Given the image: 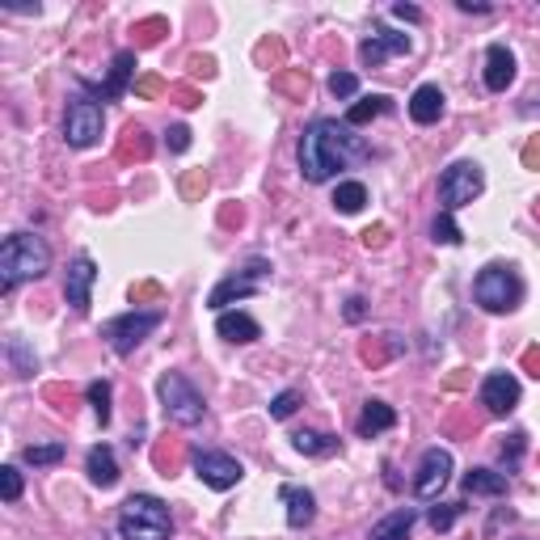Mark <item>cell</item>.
Instances as JSON below:
<instances>
[{"instance_id":"1","label":"cell","mask_w":540,"mask_h":540,"mask_svg":"<svg viewBox=\"0 0 540 540\" xmlns=\"http://www.w3.org/2000/svg\"><path fill=\"white\" fill-rule=\"evenodd\" d=\"M355 127L338 123V119H313L300 135V174L308 182H330L338 169H347L350 157H364Z\"/></svg>"},{"instance_id":"2","label":"cell","mask_w":540,"mask_h":540,"mask_svg":"<svg viewBox=\"0 0 540 540\" xmlns=\"http://www.w3.org/2000/svg\"><path fill=\"white\" fill-rule=\"evenodd\" d=\"M51 266V245L34 233H13V237L0 245V291L9 296L17 283L47 274Z\"/></svg>"},{"instance_id":"3","label":"cell","mask_w":540,"mask_h":540,"mask_svg":"<svg viewBox=\"0 0 540 540\" xmlns=\"http://www.w3.org/2000/svg\"><path fill=\"white\" fill-rule=\"evenodd\" d=\"M119 536L123 540H169L174 536V515L157 494H131L119 511Z\"/></svg>"},{"instance_id":"4","label":"cell","mask_w":540,"mask_h":540,"mask_svg":"<svg viewBox=\"0 0 540 540\" xmlns=\"http://www.w3.org/2000/svg\"><path fill=\"white\" fill-rule=\"evenodd\" d=\"M157 393H160V405H165V418L169 422H177V427H199L203 422L207 401L182 372H160Z\"/></svg>"},{"instance_id":"5","label":"cell","mask_w":540,"mask_h":540,"mask_svg":"<svg viewBox=\"0 0 540 540\" xmlns=\"http://www.w3.org/2000/svg\"><path fill=\"white\" fill-rule=\"evenodd\" d=\"M524 296V283H520V274L503 262H490V266L481 270L473 279V300L486 308V313H511L515 304Z\"/></svg>"},{"instance_id":"6","label":"cell","mask_w":540,"mask_h":540,"mask_svg":"<svg viewBox=\"0 0 540 540\" xmlns=\"http://www.w3.org/2000/svg\"><path fill=\"white\" fill-rule=\"evenodd\" d=\"M481 191H486V174H481L477 160H456V165H447L444 177H439V203H444V211L469 207Z\"/></svg>"},{"instance_id":"7","label":"cell","mask_w":540,"mask_h":540,"mask_svg":"<svg viewBox=\"0 0 540 540\" xmlns=\"http://www.w3.org/2000/svg\"><path fill=\"white\" fill-rule=\"evenodd\" d=\"M102 127H106V114L94 97H72L64 114V140L72 148H94L102 140Z\"/></svg>"},{"instance_id":"8","label":"cell","mask_w":540,"mask_h":540,"mask_svg":"<svg viewBox=\"0 0 540 540\" xmlns=\"http://www.w3.org/2000/svg\"><path fill=\"white\" fill-rule=\"evenodd\" d=\"M160 321H165L160 313H123V317H110L106 325H102V338L110 342L114 355H131L143 338L157 330Z\"/></svg>"},{"instance_id":"9","label":"cell","mask_w":540,"mask_h":540,"mask_svg":"<svg viewBox=\"0 0 540 540\" xmlns=\"http://www.w3.org/2000/svg\"><path fill=\"white\" fill-rule=\"evenodd\" d=\"M270 274V262L266 258H254L245 270H237V274H228L224 283H216V291L207 296V308H216L220 313L224 304H233V300H245V296H254L258 287H262V279Z\"/></svg>"},{"instance_id":"10","label":"cell","mask_w":540,"mask_h":540,"mask_svg":"<svg viewBox=\"0 0 540 540\" xmlns=\"http://www.w3.org/2000/svg\"><path fill=\"white\" fill-rule=\"evenodd\" d=\"M194 473L211 490H233L241 477H245V469H241V461L224 456V452H194Z\"/></svg>"},{"instance_id":"11","label":"cell","mask_w":540,"mask_h":540,"mask_svg":"<svg viewBox=\"0 0 540 540\" xmlns=\"http://www.w3.org/2000/svg\"><path fill=\"white\" fill-rule=\"evenodd\" d=\"M447 477H452V452H444V447H430L427 456L418 461L413 494H418V498H439V490L447 486Z\"/></svg>"},{"instance_id":"12","label":"cell","mask_w":540,"mask_h":540,"mask_svg":"<svg viewBox=\"0 0 540 540\" xmlns=\"http://www.w3.org/2000/svg\"><path fill=\"white\" fill-rule=\"evenodd\" d=\"M481 405H486V413H494V418H507V413L520 405V380H515L511 372H490V376L481 380Z\"/></svg>"},{"instance_id":"13","label":"cell","mask_w":540,"mask_h":540,"mask_svg":"<svg viewBox=\"0 0 540 540\" xmlns=\"http://www.w3.org/2000/svg\"><path fill=\"white\" fill-rule=\"evenodd\" d=\"M94 279H97V262L89 254H77L72 266L64 274V296L77 313H89V291H94Z\"/></svg>"},{"instance_id":"14","label":"cell","mask_w":540,"mask_h":540,"mask_svg":"<svg viewBox=\"0 0 540 540\" xmlns=\"http://www.w3.org/2000/svg\"><path fill=\"white\" fill-rule=\"evenodd\" d=\"M393 55H410V38H405V34H397V30H384V26H376V34L359 43V60H364L367 68H380L384 60H393Z\"/></svg>"},{"instance_id":"15","label":"cell","mask_w":540,"mask_h":540,"mask_svg":"<svg viewBox=\"0 0 540 540\" xmlns=\"http://www.w3.org/2000/svg\"><path fill=\"white\" fill-rule=\"evenodd\" d=\"M511 80H515V55H511L503 43H494L486 51V89L490 94H507Z\"/></svg>"},{"instance_id":"16","label":"cell","mask_w":540,"mask_h":540,"mask_svg":"<svg viewBox=\"0 0 540 540\" xmlns=\"http://www.w3.org/2000/svg\"><path fill=\"white\" fill-rule=\"evenodd\" d=\"M410 119L422 123V127L439 123V119H444V89H439V85H418L410 97Z\"/></svg>"},{"instance_id":"17","label":"cell","mask_w":540,"mask_h":540,"mask_svg":"<svg viewBox=\"0 0 540 540\" xmlns=\"http://www.w3.org/2000/svg\"><path fill=\"white\" fill-rule=\"evenodd\" d=\"M216 334H220L224 342L245 347V342H258V338H262V325H258L250 313H220V317H216Z\"/></svg>"},{"instance_id":"18","label":"cell","mask_w":540,"mask_h":540,"mask_svg":"<svg viewBox=\"0 0 540 540\" xmlns=\"http://www.w3.org/2000/svg\"><path fill=\"white\" fill-rule=\"evenodd\" d=\"M85 473H89V481H94V486H102V490L119 486V461H114L110 447H106V444L89 447V456H85Z\"/></svg>"},{"instance_id":"19","label":"cell","mask_w":540,"mask_h":540,"mask_svg":"<svg viewBox=\"0 0 540 540\" xmlns=\"http://www.w3.org/2000/svg\"><path fill=\"white\" fill-rule=\"evenodd\" d=\"M279 498L287 503V524L291 528L313 524V515H317V498H313V490H304V486H283Z\"/></svg>"},{"instance_id":"20","label":"cell","mask_w":540,"mask_h":540,"mask_svg":"<svg viewBox=\"0 0 540 540\" xmlns=\"http://www.w3.org/2000/svg\"><path fill=\"white\" fill-rule=\"evenodd\" d=\"M461 490L481 494V498H503L511 490V481H507V473H494V469H469L461 477Z\"/></svg>"},{"instance_id":"21","label":"cell","mask_w":540,"mask_h":540,"mask_svg":"<svg viewBox=\"0 0 540 540\" xmlns=\"http://www.w3.org/2000/svg\"><path fill=\"white\" fill-rule=\"evenodd\" d=\"M393 427H397V410L384 405V401H367L364 413H359V422H355V430H359L364 439H376L380 430H393Z\"/></svg>"},{"instance_id":"22","label":"cell","mask_w":540,"mask_h":540,"mask_svg":"<svg viewBox=\"0 0 540 540\" xmlns=\"http://www.w3.org/2000/svg\"><path fill=\"white\" fill-rule=\"evenodd\" d=\"M131 72H135V51H119V55H114V64H110V77H106V85H94V94L119 97L123 89H127Z\"/></svg>"},{"instance_id":"23","label":"cell","mask_w":540,"mask_h":540,"mask_svg":"<svg viewBox=\"0 0 540 540\" xmlns=\"http://www.w3.org/2000/svg\"><path fill=\"white\" fill-rule=\"evenodd\" d=\"M384 110H393V97H384V94H372V97H359L355 106L347 110V127H364V123H372L376 114H384Z\"/></svg>"},{"instance_id":"24","label":"cell","mask_w":540,"mask_h":540,"mask_svg":"<svg viewBox=\"0 0 540 540\" xmlns=\"http://www.w3.org/2000/svg\"><path fill=\"white\" fill-rule=\"evenodd\" d=\"M413 520H418L413 507H401V511H393L389 520H380V524L372 528V536L367 540H405L410 536V528H413Z\"/></svg>"},{"instance_id":"25","label":"cell","mask_w":540,"mask_h":540,"mask_svg":"<svg viewBox=\"0 0 540 540\" xmlns=\"http://www.w3.org/2000/svg\"><path fill=\"white\" fill-rule=\"evenodd\" d=\"M291 444H296V452H304V456H334L338 435H325V430H296Z\"/></svg>"},{"instance_id":"26","label":"cell","mask_w":540,"mask_h":540,"mask_svg":"<svg viewBox=\"0 0 540 540\" xmlns=\"http://www.w3.org/2000/svg\"><path fill=\"white\" fill-rule=\"evenodd\" d=\"M367 203V186L364 182H342L334 191V207L342 211V216H355V211H364Z\"/></svg>"},{"instance_id":"27","label":"cell","mask_w":540,"mask_h":540,"mask_svg":"<svg viewBox=\"0 0 540 540\" xmlns=\"http://www.w3.org/2000/svg\"><path fill=\"white\" fill-rule=\"evenodd\" d=\"M64 444H30L26 452H21V461L34 464V469H47V464H60L64 461Z\"/></svg>"},{"instance_id":"28","label":"cell","mask_w":540,"mask_h":540,"mask_svg":"<svg viewBox=\"0 0 540 540\" xmlns=\"http://www.w3.org/2000/svg\"><path fill=\"white\" fill-rule=\"evenodd\" d=\"M430 241H435V245H461L464 241L461 224L452 220V211H439V216H435V224H430Z\"/></svg>"},{"instance_id":"29","label":"cell","mask_w":540,"mask_h":540,"mask_svg":"<svg viewBox=\"0 0 540 540\" xmlns=\"http://www.w3.org/2000/svg\"><path fill=\"white\" fill-rule=\"evenodd\" d=\"M85 397H89V405H94L97 422L106 427V422H110V380H94L89 389H85Z\"/></svg>"},{"instance_id":"30","label":"cell","mask_w":540,"mask_h":540,"mask_svg":"<svg viewBox=\"0 0 540 540\" xmlns=\"http://www.w3.org/2000/svg\"><path fill=\"white\" fill-rule=\"evenodd\" d=\"M4 355L13 359L17 376H34V372H38V359L26 350V342H21V338H9V342H4Z\"/></svg>"},{"instance_id":"31","label":"cell","mask_w":540,"mask_h":540,"mask_svg":"<svg viewBox=\"0 0 540 540\" xmlns=\"http://www.w3.org/2000/svg\"><path fill=\"white\" fill-rule=\"evenodd\" d=\"M119 152H123V157H148V152H152V143H148V131L143 127H127L123 131V148H119Z\"/></svg>"},{"instance_id":"32","label":"cell","mask_w":540,"mask_h":540,"mask_svg":"<svg viewBox=\"0 0 540 540\" xmlns=\"http://www.w3.org/2000/svg\"><path fill=\"white\" fill-rule=\"evenodd\" d=\"M283 55H287V47L279 43V38H266V43H258V51H254V60L262 68H279L283 64Z\"/></svg>"},{"instance_id":"33","label":"cell","mask_w":540,"mask_h":540,"mask_svg":"<svg viewBox=\"0 0 540 540\" xmlns=\"http://www.w3.org/2000/svg\"><path fill=\"white\" fill-rule=\"evenodd\" d=\"M296 410H300V393L296 389H283L279 397L270 401V418H291Z\"/></svg>"},{"instance_id":"34","label":"cell","mask_w":540,"mask_h":540,"mask_svg":"<svg viewBox=\"0 0 540 540\" xmlns=\"http://www.w3.org/2000/svg\"><path fill=\"white\" fill-rule=\"evenodd\" d=\"M274 89H283L291 97H304L308 94V72H283V77H274Z\"/></svg>"},{"instance_id":"35","label":"cell","mask_w":540,"mask_h":540,"mask_svg":"<svg viewBox=\"0 0 540 540\" xmlns=\"http://www.w3.org/2000/svg\"><path fill=\"white\" fill-rule=\"evenodd\" d=\"M0 494H4V503H17L21 498V473H17L13 464L0 469Z\"/></svg>"},{"instance_id":"36","label":"cell","mask_w":540,"mask_h":540,"mask_svg":"<svg viewBox=\"0 0 540 540\" xmlns=\"http://www.w3.org/2000/svg\"><path fill=\"white\" fill-rule=\"evenodd\" d=\"M456 515H461V503H439V507L430 511V528L435 532H447V528L456 524Z\"/></svg>"},{"instance_id":"37","label":"cell","mask_w":540,"mask_h":540,"mask_svg":"<svg viewBox=\"0 0 540 540\" xmlns=\"http://www.w3.org/2000/svg\"><path fill=\"white\" fill-rule=\"evenodd\" d=\"M165 30H169V21H165V17H148V21H140V26H135V34H140V47L157 43Z\"/></svg>"},{"instance_id":"38","label":"cell","mask_w":540,"mask_h":540,"mask_svg":"<svg viewBox=\"0 0 540 540\" xmlns=\"http://www.w3.org/2000/svg\"><path fill=\"white\" fill-rule=\"evenodd\" d=\"M330 94H334V97H355V94H359V77H355V72H334V77H330Z\"/></svg>"},{"instance_id":"39","label":"cell","mask_w":540,"mask_h":540,"mask_svg":"<svg viewBox=\"0 0 540 540\" xmlns=\"http://www.w3.org/2000/svg\"><path fill=\"white\" fill-rule=\"evenodd\" d=\"M203 191H207V174H203V169H191V174L182 177V194H186V199H199Z\"/></svg>"},{"instance_id":"40","label":"cell","mask_w":540,"mask_h":540,"mask_svg":"<svg viewBox=\"0 0 540 540\" xmlns=\"http://www.w3.org/2000/svg\"><path fill=\"white\" fill-rule=\"evenodd\" d=\"M520 456H524V435L515 430V435H507V444H503V464H507V469H515V461H520Z\"/></svg>"},{"instance_id":"41","label":"cell","mask_w":540,"mask_h":540,"mask_svg":"<svg viewBox=\"0 0 540 540\" xmlns=\"http://www.w3.org/2000/svg\"><path fill=\"white\" fill-rule=\"evenodd\" d=\"M165 143H169V152H186L191 148V127H169L165 131Z\"/></svg>"},{"instance_id":"42","label":"cell","mask_w":540,"mask_h":540,"mask_svg":"<svg viewBox=\"0 0 540 540\" xmlns=\"http://www.w3.org/2000/svg\"><path fill=\"white\" fill-rule=\"evenodd\" d=\"M135 94H140V97H160V94H165V80H160V77H140V80H135Z\"/></svg>"},{"instance_id":"43","label":"cell","mask_w":540,"mask_h":540,"mask_svg":"<svg viewBox=\"0 0 540 540\" xmlns=\"http://www.w3.org/2000/svg\"><path fill=\"white\" fill-rule=\"evenodd\" d=\"M359 241H364L367 250H380L384 241H389V228H384V224H376V228H364V233H359Z\"/></svg>"},{"instance_id":"44","label":"cell","mask_w":540,"mask_h":540,"mask_svg":"<svg viewBox=\"0 0 540 540\" xmlns=\"http://www.w3.org/2000/svg\"><path fill=\"white\" fill-rule=\"evenodd\" d=\"M169 94L177 97V106H199V102H203L199 89H191V85H177V89H169Z\"/></svg>"},{"instance_id":"45","label":"cell","mask_w":540,"mask_h":540,"mask_svg":"<svg viewBox=\"0 0 540 540\" xmlns=\"http://www.w3.org/2000/svg\"><path fill=\"white\" fill-rule=\"evenodd\" d=\"M131 300H160V283H135L131 287Z\"/></svg>"},{"instance_id":"46","label":"cell","mask_w":540,"mask_h":540,"mask_svg":"<svg viewBox=\"0 0 540 540\" xmlns=\"http://www.w3.org/2000/svg\"><path fill=\"white\" fill-rule=\"evenodd\" d=\"M524 165L528 169H540V135H532V140L524 143Z\"/></svg>"},{"instance_id":"47","label":"cell","mask_w":540,"mask_h":540,"mask_svg":"<svg viewBox=\"0 0 540 540\" xmlns=\"http://www.w3.org/2000/svg\"><path fill=\"white\" fill-rule=\"evenodd\" d=\"M524 367H528V376H532V380H540V347L524 350Z\"/></svg>"},{"instance_id":"48","label":"cell","mask_w":540,"mask_h":540,"mask_svg":"<svg viewBox=\"0 0 540 540\" xmlns=\"http://www.w3.org/2000/svg\"><path fill=\"white\" fill-rule=\"evenodd\" d=\"M393 17H405V21H422V9H413V4H393Z\"/></svg>"},{"instance_id":"49","label":"cell","mask_w":540,"mask_h":540,"mask_svg":"<svg viewBox=\"0 0 540 540\" xmlns=\"http://www.w3.org/2000/svg\"><path fill=\"white\" fill-rule=\"evenodd\" d=\"M364 317V300H359V296H350L347 300V321H359Z\"/></svg>"}]
</instances>
